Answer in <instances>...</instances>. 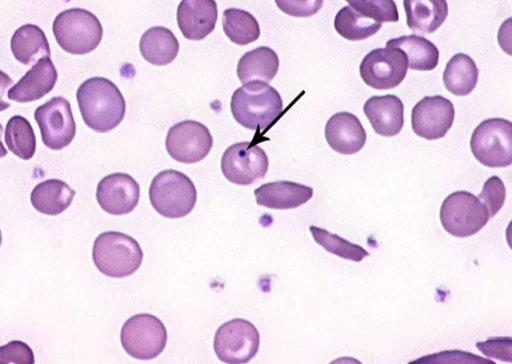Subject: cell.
Segmentation results:
<instances>
[{
  "label": "cell",
  "instance_id": "5b68a950",
  "mask_svg": "<svg viewBox=\"0 0 512 364\" xmlns=\"http://www.w3.org/2000/svg\"><path fill=\"white\" fill-rule=\"evenodd\" d=\"M197 199V188L192 180L174 169L155 176L150 187V200L154 210L172 220L189 215L195 208Z\"/></svg>",
  "mask_w": 512,
  "mask_h": 364
},
{
  "label": "cell",
  "instance_id": "d6986e66",
  "mask_svg": "<svg viewBox=\"0 0 512 364\" xmlns=\"http://www.w3.org/2000/svg\"><path fill=\"white\" fill-rule=\"evenodd\" d=\"M58 80L57 70L50 57L41 58L27 75L8 91V99L18 103H30L43 99L53 91Z\"/></svg>",
  "mask_w": 512,
  "mask_h": 364
},
{
  "label": "cell",
  "instance_id": "cb8c5ba5",
  "mask_svg": "<svg viewBox=\"0 0 512 364\" xmlns=\"http://www.w3.org/2000/svg\"><path fill=\"white\" fill-rule=\"evenodd\" d=\"M179 42L167 28L155 27L146 31L140 41V52L146 62L154 66L172 64L179 53Z\"/></svg>",
  "mask_w": 512,
  "mask_h": 364
},
{
  "label": "cell",
  "instance_id": "7a4b0ae2",
  "mask_svg": "<svg viewBox=\"0 0 512 364\" xmlns=\"http://www.w3.org/2000/svg\"><path fill=\"white\" fill-rule=\"evenodd\" d=\"M230 108L239 125L264 132L283 115L284 102L267 83L250 82L234 93Z\"/></svg>",
  "mask_w": 512,
  "mask_h": 364
},
{
  "label": "cell",
  "instance_id": "7402d4cb",
  "mask_svg": "<svg viewBox=\"0 0 512 364\" xmlns=\"http://www.w3.org/2000/svg\"><path fill=\"white\" fill-rule=\"evenodd\" d=\"M279 69V58L270 47H259L243 55L239 60L237 75L243 84L250 82L270 83Z\"/></svg>",
  "mask_w": 512,
  "mask_h": 364
},
{
  "label": "cell",
  "instance_id": "1f68e13d",
  "mask_svg": "<svg viewBox=\"0 0 512 364\" xmlns=\"http://www.w3.org/2000/svg\"><path fill=\"white\" fill-rule=\"evenodd\" d=\"M348 5L365 18L375 22L399 21L397 5L393 0H360V2H350L349 0Z\"/></svg>",
  "mask_w": 512,
  "mask_h": 364
},
{
  "label": "cell",
  "instance_id": "ffe728a7",
  "mask_svg": "<svg viewBox=\"0 0 512 364\" xmlns=\"http://www.w3.org/2000/svg\"><path fill=\"white\" fill-rule=\"evenodd\" d=\"M313 189L291 181L270 182L254 191L256 203L271 210H292L308 203Z\"/></svg>",
  "mask_w": 512,
  "mask_h": 364
},
{
  "label": "cell",
  "instance_id": "83f0119b",
  "mask_svg": "<svg viewBox=\"0 0 512 364\" xmlns=\"http://www.w3.org/2000/svg\"><path fill=\"white\" fill-rule=\"evenodd\" d=\"M223 28L227 38L241 46L258 41L261 35L259 22L250 12L237 8L224 11Z\"/></svg>",
  "mask_w": 512,
  "mask_h": 364
},
{
  "label": "cell",
  "instance_id": "f546056e",
  "mask_svg": "<svg viewBox=\"0 0 512 364\" xmlns=\"http://www.w3.org/2000/svg\"><path fill=\"white\" fill-rule=\"evenodd\" d=\"M5 142L8 150L19 159L31 160L36 151V137L30 121L22 116L10 118L5 130Z\"/></svg>",
  "mask_w": 512,
  "mask_h": 364
},
{
  "label": "cell",
  "instance_id": "e0dca14e",
  "mask_svg": "<svg viewBox=\"0 0 512 364\" xmlns=\"http://www.w3.org/2000/svg\"><path fill=\"white\" fill-rule=\"evenodd\" d=\"M326 141L334 151L343 155L359 153L367 143L365 132L359 118L351 113H337L327 121Z\"/></svg>",
  "mask_w": 512,
  "mask_h": 364
},
{
  "label": "cell",
  "instance_id": "9c48e42d",
  "mask_svg": "<svg viewBox=\"0 0 512 364\" xmlns=\"http://www.w3.org/2000/svg\"><path fill=\"white\" fill-rule=\"evenodd\" d=\"M260 343V333L251 322L235 319L219 327L214 350L218 359L225 363H248L259 353Z\"/></svg>",
  "mask_w": 512,
  "mask_h": 364
},
{
  "label": "cell",
  "instance_id": "30bf717a",
  "mask_svg": "<svg viewBox=\"0 0 512 364\" xmlns=\"http://www.w3.org/2000/svg\"><path fill=\"white\" fill-rule=\"evenodd\" d=\"M408 68V58L399 48H377L363 58L360 75L375 90H392L404 82Z\"/></svg>",
  "mask_w": 512,
  "mask_h": 364
},
{
  "label": "cell",
  "instance_id": "7c38bea8",
  "mask_svg": "<svg viewBox=\"0 0 512 364\" xmlns=\"http://www.w3.org/2000/svg\"><path fill=\"white\" fill-rule=\"evenodd\" d=\"M270 167L267 154L252 142L229 147L222 157V172L227 180L239 186L254 185L262 180Z\"/></svg>",
  "mask_w": 512,
  "mask_h": 364
},
{
  "label": "cell",
  "instance_id": "9a60e30c",
  "mask_svg": "<svg viewBox=\"0 0 512 364\" xmlns=\"http://www.w3.org/2000/svg\"><path fill=\"white\" fill-rule=\"evenodd\" d=\"M96 199L106 213L126 215L139 204L140 186L136 179L127 174L108 175L97 186Z\"/></svg>",
  "mask_w": 512,
  "mask_h": 364
},
{
  "label": "cell",
  "instance_id": "3957f363",
  "mask_svg": "<svg viewBox=\"0 0 512 364\" xmlns=\"http://www.w3.org/2000/svg\"><path fill=\"white\" fill-rule=\"evenodd\" d=\"M92 257L97 270L102 274L111 278H125L140 269L143 251L132 237L107 232L96 238Z\"/></svg>",
  "mask_w": 512,
  "mask_h": 364
},
{
  "label": "cell",
  "instance_id": "4fadbf2b",
  "mask_svg": "<svg viewBox=\"0 0 512 364\" xmlns=\"http://www.w3.org/2000/svg\"><path fill=\"white\" fill-rule=\"evenodd\" d=\"M213 137L209 128L198 121L186 120L170 128L166 138V149L172 159L182 164L203 161L213 148Z\"/></svg>",
  "mask_w": 512,
  "mask_h": 364
},
{
  "label": "cell",
  "instance_id": "44dd1931",
  "mask_svg": "<svg viewBox=\"0 0 512 364\" xmlns=\"http://www.w3.org/2000/svg\"><path fill=\"white\" fill-rule=\"evenodd\" d=\"M409 29L418 34H432L443 26L448 17L445 0H405Z\"/></svg>",
  "mask_w": 512,
  "mask_h": 364
},
{
  "label": "cell",
  "instance_id": "6da1fadb",
  "mask_svg": "<svg viewBox=\"0 0 512 364\" xmlns=\"http://www.w3.org/2000/svg\"><path fill=\"white\" fill-rule=\"evenodd\" d=\"M77 101L85 125L95 132L107 133L117 128L126 116V100L116 84L106 78L83 82Z\"/></svg>",
  "mask_w": 512,
  "mask_h": 364
},
{
  "label": "cell",
  "instance_id": "8992f818",
  "mask_svg": "<svg viewBox=\"0 0 512 364\" xmlns=\"http://www.w3.org/2000/svg\"><path fill=\"white\" fill-rule=\"evenodd\" d=\"M470 147L475 159L486 167L511 166V121L502 118L484 120L472 133Z\"/></svg>",
  "mask_w": 512,
  "mask_h": 364
},
{
  "label": "cell",
  "instance_id": "484cf974",
  "mask_svg": "<svg viewBox=\"0 0 512 364\" xmlns=\"http://www.w3.org/2000/svg\"><path fill=\"white\" fill-rule=\"evenodd\" d=\"M11 51L19 63L29 66L42 57L51 58V47L44 31L34 24L18 29L11 39Z\"/></svg>",
  "mask_w": 512,
  "mask_h": 364
},
{
  "label": "cell",
  "instance_id": "e575fe53",
  "mask_svg": "<svg viewBox=\"0 0 512 364\" xmlns=\"http://www.w3.org/2000/svg\"><path fill=\"white\" fill-rule=\"evenodd\" d=\"M477 348L487 358H494L504 362H512V338H489L486 342L478 343Z\"/></svg>",
  "mask_w": 512,
  "mask_h": 364
},
{
  "label": "cell",
  "instance_id": "ac0fdd59",
  "mask_svg": "<svg viewBox=\"0 0 512 364\" xmlns=\"http://www.w3.org/2000/svg\"><path fill=\"white\" fill-rule=\"evenodd\" d=\"M363 111L377 135L396 137L405 125V106L398 96H373L364 104Z\"/></svg>",
  "mask_w": 512,
  "mask_h": 364
},
{
  "label": "cell",
  "instance_id": "ba28073f",
  "mask_svg": "<svg viewBox=\"0 0 512 364\" xmlns=\"http://www.w3.org/2000/svg\"><path fill=\"white\" fill-rule=\"evenodd\" d=\"M126 353L139 360H152L166 348L168 334L164 323L152 314H138L130 318L120 334Z\"/></svg>",
  "mask_w": 512,
  "mask_h": 364
},
{
  "label": "cell",
  "instance_id": "603a6c76",
  "mask_svg": "<svg viewBox=\"0 0 512 364\" xmlns=\"http://www.w3.org/2000/svg\"><path fill=\"white\" fill-rule=\"evenodd\" d=\"M75 196L76 191L63 180L48 179L33 189L31 203L36 211L56 216L69 208Z\"/></svg>",
  "mask_w": 512,
  "mask_h": 364
},
{
  "label": "cell",
  "instance_id": "f1b7e54d",
  "mask_svg": "<svg viewBox=\"0 0 512 364\" xmlns=\"http://www.w3.org/2000/svg\"><path fill=\"white\" fill-rule=\"evenodd\" d=\"M334 26L340 36L353 42L367 40L383 27L382 23L365 18L350 6L338 11Z\"/></svg>",
  "mask_w": 512,
  "mask_h": 364
},
{
  "label": "cell",
  "instance_id": "2e32d148",
  "mask_svg": "<svg viewBox=\"0 0 512 364\" xmlns=\"http://www.w3.org/2000/svg\"><path fill=\"white\" fill-rule=\"evenodd\" d=\"M217 17L214 0H184L177 10L179 29L190 41H202L209 36L216 27Z\"/></svg>",
  "mask_w": 512,
  "mask_h": 364
},
{
  "label": "cell",
  "instance_id": "4316f807",
  "mask_svg": "<svg viewBox=\"0 0 512 364\" xmlns=\"http://www.w3.org/2000/svg\"><path fill=\"white\" fill-rule=\"evenodd\" d=\"M446 89L456 96L471 94L479 81V69L474 60L466 54L451 58L444 71Z\"/></svg>",
  "mask_w": 512,
  "mask_h": 364
},
{
  "label": "cell",
  "instance_id": "4dcf8cb0",
  "mask_svg": "<svg viewBox=\"0 0 512 364\" xmlns=\"http://www.w3.org/2000/svg\"><path fill=\"white\" fill-rule=\"evenodd\" d=\"M310 232L316 244L341 259L361 262L364 258L370 256V253L361 246L351 244L350 241L341 238L336 234L329 233L326 229L311 226Z\"/></svg>",
  "mask_w": 512,
  "mask_h": 364
},
{
  "label": "cell",
  "instance_id": "836d02e7",
  "mask_svg": "<svg viewBox=\"0 0 512 364\" xmlns=\"http://www.w3.org/2000/svg\"><path fill=\"white\" fill-rule=\"evenodd\" d=\"M411 364H429V363H441V364H495L493 360L484 359L477 355H473L470 353H465V351L453 350V351H443V353H438L430 356L422 357L418 360H414L410 362Z\"/></svg>",
  "mask_w": 512,
  "mask_h": 364
},
{
  "label": "cell",
  "instance_id": "277c9868",
  "mask_svg": "<svg viewBox=\"0 0 512 364\" xmlns=\"http://www.w3.org/2000/svg\"><path fill=\"white\" fill-rule=\"evenodd\" d=\"M53 32L58 45L72 55H87L95 51L104 33L100 20L81 8L60 12L54 21Z\"/></svg>",
  "mask_w": 512,
  "mask_h": 364
},
{
  "label": "cell",
  "instance_id": "d6a6232c",
  "mask_svg": "<svg viewBox=\"0 0 512 364\" xmlns=\"http://www.w3.org/2000/svg\"><path fill=\"white\" fill-rule=\"evenodd\" d=\"M506 196L507 192L503 180L494 176L486 180L478 198L489 211L490 218H493L503 209Z\"/></svg>",
  "mask_w": 512,
  "mask_h": 364
},
{
  "label": "cell",
  "instance_id": "5bb4252c",
  "mask_svg": "<svg viewBox=\"0 0 512 364\" xmlns=\"http://www.w3.org/2000/svg\"><path fill=\"white\" fill-rule=\"evenodd\" d=\"M455 106L444 96H426L412 109V129L420 138L443 139L455 121Z\"/></svg>",
  "mask_w": 512,
  "mask_h": 364
},
{
  "label": "cell",
  "instance_id": "d4e9b609",
  "mask_svg": "<svg viewBox=\"0 0 512 364\" xmlns=\"http://www.w3.org/2000/svg\"><path fill=\"white\" fill-rule=\"evenodd\" d=\"M386 47L399 48L404 52L411 70L432 71L440 62V51L437 46L417 34L389 40Z\"/></svg>",
  "mask_w": 512,
  "mask_h": 364
},
{
  "label": "cell",
  "instance_id": "8d00e7d4",
  "mask_svg": "<svg viewBox=\"0 0 512 364\" xmlns=\"http://www.w3.org/2000/svg\"><path fill=\"white\" fill-rule=\"evenodd\" d=\"M276 5L289 16L308 18L319 12L324 3L321 0L320 2L315 0V2H276Z\"/></svg>",
  "mask_w": 512,
  "mask_h": 364
},
{
  "label": "cell",
  "instance_id": "d590c367",
  "mask_svg": "<svg viewBox=\"0 0 512 364\" xmlns=\"http://www.w3.org/2000/svg\"><path fill=\"white\" fill-rule=\"evenodd\" d=\"M0 361L12 364H33L35 360L30 346L14 341L0 348Z\"/></svg>",
  "mask_w": 512,
  "mask_h": 364
},
{
  "label": "cell",
  "instance_id": "52a82bcc",
  "mask_svg": "<svg viewBox=\"0 0 512 364\" xmlns=\"http://www.w3.org/2000/svg\"><path fill=\"white\" fill-rule=\"evenodd\" d=\"M491 220L485 205L468 191L451 193L441 208V223L446 232L467 238L481 232Z\"/></svg>",
  "mask_w": 512,
  "mask_h": 364
},
{
  "label": "cell",
  "instance_id": "8fae6325",
  "mask_svg": "<svg viewBox=\"0 0 512 364\" xmlns=\"http://www.w3.org/2000/svg\"><path fill=\"white\" fill-rule=\"evenodd\" d=\"M34 118L40 127L43 143L48 149L63 150L76 137L77 125L71 105L62 96L54 97L36 108Z\"/></svg>",
  "mask_w": 512,
  "mask_h": 364
}]
</instances>
